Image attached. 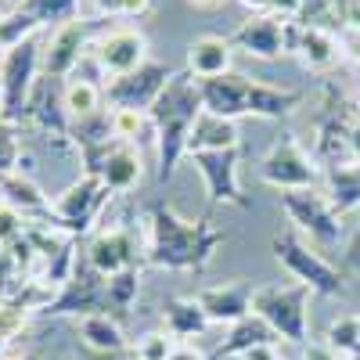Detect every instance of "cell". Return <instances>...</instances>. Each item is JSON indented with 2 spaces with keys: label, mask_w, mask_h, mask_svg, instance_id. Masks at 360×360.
I'll return each instance as SVG.
<instances>
[{
  "label": "cell",
  "mask_w": 360,
  "mask_h": 360,
  "mask_svg": "<svg viewBox=\"0 0 360 360\" xmlns=\"http://www.w3.org/2000/svg\"><path fill=\"white\" fill-rule=\"evenodd\" d=\"M224 245V234L213 227V220H184L166 202H155L148 209V266L159 270H202Z\"/></svg>",
  "instance_id": "1"
},
{
  "label": "cell",
  "mask_w": 360,
  "mask_h": 360,
  "mask_svg": "<svg viewBox=\"0 0 360 360\" xmlns=\"http://www.w3.org/2000/svg\"><path fill=\"white\" fill-rule=\"evenodd\" d=\"M205 112L202 105V90L198 79L184 69L176 72L166 90L159 94V101L148 108V119H152V134H155V148H159V184L173 180L180 159L188 155V141H191V127L195 119Z\"/></svg>",
  "instance_id": "2"
},
{
  "label": "cell",
  "mask_w": 360,
  "mask_h": 360,
  "mask_svg": "<svg viewBox=\"0 0 360 360\" xmlns=\"http://www.w3.org/2000/svg\"><path fill=\"white\" fill-rule=\"evenodd\" d=\"M202 90V105L205 112L224 115V119H242V115H256V119H285L303 94L299 90H285V86H270V83H256L242 72H227L217 79H198Z\"/></svg>",
  "instance_id": "3"
},
{
  "label": "cell",
  "mask_w": 360,
  "mask_h": 360,
  "mask_svg": "<svg viewBox=\"0 0 360 360\" xmlns=\"http://www.w3.org/2000/svg\"><path fill=\"white\" fill-rule=\"evenodd\" d=\"M310 288L307 285H263L252 288V314L270 324V332L292 346L310 339Z\"/></svg>",
  "instance_id": "4"
},
{
  "label": "cell",
  "mask_w": 360,
  "mask_h": 360,
  "mask_svg": "<svg viewBox=\"0 0 360 360\" xmlns=\"http://www.w3.org/2000/svg\"><path fill=\"white\" fill-rule=\"evenodd\" d=\"M270 249H274V259L288 270L299 285H307L310 292H317V295H342L346 292V281L339 274V266L328 263L324 252H317L314 245H307L299 231L274 234Z\"/></svg>",
  "instance_id": "5"
},
{
  "label": "cell",
  "mask_w": 360,
  "mask_h": 360,
  "mask_svg": "<svg viewBox=\"0 0 360 360\" xmlns=\"http://www.w3.org/2000/svg\"><path fill=\"white\" fill-rule=\"evenodd\" d=\"M40 62H44V51H40L37 37H29V40L15 44L11 51H4V62H0V94H4V112H0V119H4V123L25 119Z\"/></svg>",
  "instance_id": "6"
},
{
  "label": "cell",
  "mask_w": 360,
  "mask_h": 360,
  "mask_svg": "<svg viewBox=\"0 0 360 360\" xmlns=\"http://www.w3.org/2000/svg\"><path fill=\"white\" fill-rule=\"evenodd\" d=\"M281 209L295 224V231L310 234V242H317L321 249H335L342 242V224H339L342 217L332 209V202H328V195L321 188L281 191Z\"/></svg>",
  "instance_id": "7"
},
{
  "label": "cell",
  "mask_w": 360,
  "mask_h": 360,
  "mask_svg": "<svg viewBox=\"0 0 360 360\" xmlns=\"http://www.w3.org/2000/svg\"><path fill=\"white\" fill-rule=\"evenodd\" d=\"M259 180L278 191H292V188H317L324 173L317 159L295 141V134H281L259 162Z\"/></svg>",
  "instance_id": "8"
},
{
  "label": "cell",
  "mask_w": 360,
  "mask_h": 360,
  "mask_svg": "<svg viewBox=\"0 0 360 360\" xmlns=\"http://www.w3.org/2000/svg\"><path fill=\"white\" fill-rule=\"evenodd\" d=\"M108 307H112V303H108V278L83 256V259L72 263L62 295L51 299L40 314H47V317L79 314V317H86V314H108Z\"/></svg>",
  "instance_id": "9"
},
{
  "label": "cell",
  "mask_w": 360,
  "mask_h": 360,
  "mask_svg": "<svg viewBox=\"0 0 360 360\" xmlns=\"http://www.w3.org/2000/svg\"><path fill=\"white\" fill-rule=\"evenodd\" d=\"M176 76V69H169V65H162V62H148L141 65V69H134V72H127V76H115L108 86H105V101L112 105V108H127V112H148L155 101H159V94L166 90V83Z\"/></svg>",
  "instance_id": "10"
},
{
  "label": "cell",
  "mask_w": 360,
  "mask_h": 360,
  "mask_svg": "<svg viewBox=\"0 0 360 360\" xmlns=\"http://www.w3.org/2000/svg\"><path fill=\"white\" fill-rule=\"evenodd\" d=\"M205 184V195L213 205H234V209H249L252 202L242 191V180H238V148H227V152H195L188 155Z\"/></svg>",
  "instance_id": "11"
},
{
  "label": "cell",
  "mask_w": 360,
  "mask_h": 360,
  "mask_svg": "<svg viewBox=\"0 0 360 360\" xmlns=\"http://www.w3.org/2000/svg\"><path fill=\"white\" fill-rule=\"evenodd\" d=\"M108 195L112 191L101 184V176L83 173L65 195H58V202L51 205V217H54L58 227H65L72 234H83L90 227V220H98V213H101V205H105Z\"/></svg>",
  "instance_id": "12"
},
{
  "label": "cell",
  "mask_w": 360,
  "mask_h": 360,
  "mask_svg": "<svg viewBox=\"0 0 360 360\" xmlns=\"http://www.w3.org/2000/svg\"><path fill=\"white\" fill-rule=\"evenodd\" d=\"M90 54H94L98 69L108 79H115V76H127V72H134L148 62V40L137 29H108V33H101L98 44L90 47Z\"/></svg>",
  "instance_id": "13"
},
{
  "label": "cell",
  "mask_w": 360,
  "mask_h": 360,
  "mask_svg": "<svg viewBox=\"0 0 360 360\" xmlns=\"http://www.w3.org/2000/svg\"><path fill=\"white\" fill-rule=\"evenodd\" d=\"M234 47H242L252 58H263V62H274V58L288 54V22L278 15H252L242 25L234 29L231 37Z\"/></svg>",
  "instance_id": "14"
},
{
  "label": "cell",
  "mask_w": 360,
  "mask_h": 360,
  "mask_svg": "<svg viewBox=\"0 0 360 360\" xmlns=\"http://www.w3.org/2000/svg\"><path fill=\"white\" fill-rule=\"evenodd\" d=\"M86 40H90V25L72 18L65 25H58V33L47 40V51H44V72L51 79H69L76 76L79 62H83V51H86Z\"/></svg>",
  "instance_id": "15"
},
{
  "label": "cell",
  "mask_w": 360,
  "mask_h": 360,
  "mask_svg": "<svg viewBox=\"0 0 360 360\" xmlns=\"http://www.w3.org/2000/svg\"><path fill=\"white\" fill-rule=\"evenodd\" d=\"M25 119H33V123L54 137V141H65L72 137V119L65 112V86L58 79H40L33 86V98H29V108H25Z\"/></svg>",
  "instance_id": "16"
},
{
  "label": "cell",
  "mask_w": 360,
  "mask_h": 360,
  "mask_svg": "<svg viewBox=\"0 0 360 360\" xmlns=\"http://www.w3.org/2000/svg\"><path fill=\"white\" fill-rule=\"evenodd\" d=\"M195 303L209 317V324H238L252 314V288L245 281H227V285H209L195 295Z\"/></svg>",
  "instance_id": "17"
},
{
  "label": "cell",
  "mask_w": 360,
  "mask_h": 360,
  "mask_svg": "<svg viewBox=\"0 0 360 360\" xmlns=\"http://www.w3.org/2000/svg\"><path fill=\"white\" fill-rule=\"evenodd\" d=\"M86 259L94 263L105 278L119 274V270H130V266H137V238L127 227H108L90 242Z\"/></svg>",
  "instance_id": "18"
},
{
  "label": "cell",
  "mask_w": 360,
  "mask_h": 360,
  "mask_svg": "<svg viewBox=\"0 0 360 360\" xmlns=\"http://www.w3.org/2000/svg\"><path fill=\"white\" fill-rule=\"evenodd\" d=\"M94 176H101V184L115 195H123V191H134L141 184V155H137V148L127 144V141H115L105 159L98 162Z\"/></svg>",
  "instance_id": "19"
},
{
  "label": "cell",
  "mask_w": 360,
  "mask_h": 360,
  "mask_svg": "<svg viewBox=\"0 0 360 360\" xmlns=\"http://www.w3.org/2000/svg\"><path fill=\"white\" fill-rule=\"evenodd\" d=\"M231 37H198L191 40L188 47V72L195 79H217V76H227L231 72Z\"/></svg>",
  "instance_id": "20"
},
{
  "label": "cell",
  "mask_w": 360,
  "mask_h": 360,
  "mask_svg": "<svg viewBox=\"0 0 360 360\" xmlns=\"http://www.w3.org/2000/svg\"><path fill=\"white\" fill-rule=\"evenodd\" d=\"M292 54H299V62L314 72H324L339 62V40L332 33H324L317 25H295V44Z\"/></svg>",
  "instance_id": "21"
},
{
  "label": "cell",
  "mask_w": 360,
  "mask_h": 360,
  "mask_svg": "<svg viewBox=\"0 0 360 360\" xmlns=\"http://www.w3.org/2000/svg\"><path fill=\"white\" fill-rule=\"evenodd\" d=\"M238 148V123L213 112H202L191 127V141H188V155L195 152H227Z\"/></svg>",
  "instance_id": "22"
},
{
  "label": "cell",
  "mask_w": 360,
  "mask_h": 360,
  "mask_svg": "<svg viewBox=\"0 0 360 360\" xmlns=\"http://www.w3.org/2000/svg\"><path fill=\"white\" fill-rule=\"evenodd\" d=\"M324 195L339 217L360 209V162H335L324 173Z\"/></svg>",
  "instance_id": "23"
},
{
  "label": "cell",
  "mask_w": 360,
  "mask_h": 360,
  "mask_svg": "<svg viewBox=\"0 0 360 360\" xmlns=\"http://www.w3.org/2000/svg\"><path fill=\"white\" fill-rule=\"evenodd\" d=\"M266 342H278V335L270 332V324H266L263 317L249 314V317H242L238 324H231L227 339L213 349V356H217V360H224V356H242V353H249L252 346H266Z\"/></svg>",
  "instance_id": "24"
},
{
  "label": "cell",
  "mask_w": 360,
  "mask_h": 360,
  "mask_svg": "<svg viewBox=\"0 0 360 360\" xmlns=\"http://www.w3.org/2000/svg\"><path fill=\"white\" fill-rule=\"evenodd\" d=\"M79 339L94 353H123L127 349V332L112 314H86L79 317Z\"/></svg>",
  "instance_id": "25"
},
{
  "label": "cell",
  "mask_w": 360,
  "mask_h": 360,
  "mask_svg": "<svg viewBox=\"0 0 360 360\" xmlns=\"http://www.w3.org/2000/svg\"><path fill=\"white\" fill-rule=\"evenodd\" d=\"M162 324H166V335H173V339H195L209 328V317L202 314L195 299H166Z\"/></svg>",
  "instance_id": "26"
},
{
  "label": "cell",
  "mask_w": 360,
  "mask_h": 360,
  "mask_svg": "<svg viewBox=\"0 0 360 360\" xmlns=\"http://www.w3.org/2000/svg\"><path fill=\"white\" fill-rule=\"evenodd\" d=\"M0 191H4V198H8L11 209H22V213H51L44 191L29 176H22V169L0 176Z\"/></svg>",
  "instance_id": "27"
},
{
  "label": "cell",
  "mask_w": 360,
  "mask_h": 360,
  "mask_svg": "<svg viewBox=\"0 0 360 360\" xmlns=\"http://www.w3.org/2000/svg\"><path fill=\"white\" fill-rule=\"evenodd\" d=\"M101 101H105V90L94 83V79H79L72 76L65 83V112L72 123H79V119H90L101 112Z\"/></svg>",
  "instance_id": "28"
},
{
  "label": "cell",
  "mask_w": 360,
  "mask_h": 360,
  "mask_svg": "<svg viewBox=\"0 0 360 360\" xmlns=\"http://www.w3.org/2000/svg\"><path fill=\"white\" fill-rule=\"evenodd\" d=\"M79 0H25L22 11L29 18H37V25H51V22H72L76 18Z\"/></svg>",
  "instance_id": "29"
},
{
  "label": "cell",
  "mask_w": 360,
  "mask_h": 360,
  "mask_svg": "<svg viewBox=\"0 0 360 360\" xmlns=\"http://www.w3.org/2000/svg\"><path fill=\"white\" fill-rule=\"evenodd\" d=\"M137 266L130 270H119V274L108 278V303L112 310H130L134 307V299H137Z\"/></svg>",
  "instance_id": "30"
},
{
  "label": "cell",
  "mask_w": 360,
  "mask_h": 360,
  "mask_svg": "<svg viewBox=\"0 0 360 360\" xmlns=\"http://www.w3.org/2000/svg\"><path fill=\"white\" fill-rule=\"evenodd\" d=\"M324 342L332 346L339 356H346L353 346H360V321H356V317H339V321H332V324H328Z\"/></svg>",
  "instance_id": "31"
},
{
  "label": "cell",
  "mask_w": 360,
  "mask_h": 360,
  "mask_svg": "<svg viewBox=\"0 0 360 360\" xmlns=\"http://www.w3.org/2000/svg\"><path fill=\"white\" fill-rule=\"evenodd\" d=\"M169 353H173V335L166 332L141 335L134 346V360H169Z\"/></svg>",
  "instance_id": "32"
},
{
  "label": "cell",
  "mask_w": 360,
  "mask_h": 360,
  "mask_svg": "<svg viewBox=\"0 0 360 360\" xmlns=\"http://www.w3.org/2000/svg\"><path fill=\"white\" fill-rule=\"evenodd\" d=\"M98 8L108 15H141L148 8V0H98Z\"/></svg>",
  "instance_id": "33"
},
{
  "label": "cell",
  "mask_w": 360,
  "mask_h": 360,
  "mask_svg": "<svg viewBox=\"0 0 360 360\" xmlns=\"http://www.w3.org/2000/svg\"><path fill=\"white\" fill-rule=\"evenodd\" d=\"M303 360H342L328 342H307L303 346Z\"/></svg>",
  "instance_id": "34"
},
{
  "label": "cell",
  "mask_w": 360,
  "mask_h": 360,
  "mask_svg": "<svg viewBox=\"0 0 360 360\" xmlns=\"http://www.w3.org/2000/svg\"><path fill=\"white\" fill-rule=\"evenodd\" d=\"M238 360H281V356H278V342H266V346H252L249 353H242Z\"/></svg>",
  "instance_id": "35"
},
{
  "label": "cell",
  "mask_w": 360,
  "mask_h": 360,
  "mask_svg": "<svg viewBox=\"0 0 360 360\" xmlns=\"http://www.w3.org/2000/svg\"><path fill=\"white\" fill-rule=\"evenodd\" d=\"M169 360H209L198 346H188V342H180V346H173V353H169Z\"/></svg>",
  "instance_id": "36"
},
{
  "label": "cell",
  "mask_w": 360,
  "mask_h": 360,
  "mask_svg": "<svg viewBox=\"0 0 360 360\" xmlns=\"http://www.w3.org/2000/svg\"><path fill=\"white\" fill-rule=\"evenodd\" d=\"M346 263H349L353 270H360V227H356V234L346 242Z\"/></svg>",
  "instance_id": "37"
},
{
  "label": "cell",
  "mask_w": 360,
  "mask_h": 360,
  "mask_svg": "<svg viewBox=\"0 0 360 360\" xmlns=\"http://www.w3.org/2000/svg\"><path fill=\"white\" fill-rule=\"evenodd\" d=\"M346 137H349V152L360 159V123H353V127L346 130Z\"/></svg>",
  "instance_id": "38"
},
{
  "label": "cell",
  "mask_w": 360,
  "mask_h": 360,
  "mask_svg": "<svg viewBox=\"0 0 360 360\" xmlns=\"http://www.w3.org/2000/svg\"><path fill=\"white\" fill-rule=\"evenodd\" d=\"M191 4H198V8H217L220 0H191Z\"/></svg>",
  "instance_id": "39"
},
{
  "label": "cell",
  "mask_w": 360,
  "mask_h": 360,
  "mask_svg": "<svg viewBox=\"0 0 360 360\" xmlns=\"http://www.w3.org/2000/svg\"><path fill=\"white\" fill-rule=\"evenodd\" d=\"M342 360H360V346H353V349H349V353H346Z\"/></svg>",
  "instance_id": "40"
},
{
  "label": "cell",
  "mask_w": 360,
  "mask_h": 360,
  "mask_svg": "<svg viewBox=\"0 0 360 360\" xmlns=\"http://www.w3.org/2000/svg\"><path fill=\"white\" fill-rule=\"evenodd\" d=\"M245 4H249V8H266L270 0H245Z\"/></svg>",
  "instance_id": "41"
},
{
  "label": "cell",
  "mask_w": 360,
  "mask_h": 360,
  "mask_svg": "<svg viewBox=\"0 0 360 360\" xmlns=\"http://www.w3.org/2000/svg\"><path fill=\"white\" fill-rule=\"evenodd\" d=\"M8 4H11V8H22V4H25V0H8Z\"/></svg>",
  "instance_id": "42"
},
{
  "label": "cell",
  "mask_w": 360,
  "mask_h": 360,
  "mask_svg": "<svg viewBox=\"0 0 360 360\" xmlns=\"http://www.w3.org/2000/svg\"><path fill=\"white\" fill-rule=\"evenodd\" d=\"M0 112H4V94H0Z\"/></svg>",
  "instance_id": "43"
},
{
  "label": "cell",
  "mask_w": 360,
  "mask_h": 360,
  "mask_svg": "<svg viewBox=\"0 0 360 360\" xmlns=\"http://www.w3.org/2000/svg\"><path fill=\"white\" fill-rule=\"evenodd\" d=\"M18 360H33V356H18Z\"/></svg>",
  "instance_id": "44"
},
{
  "label": "cell",
  "mask_w": 360,
  "mask_h": 360,
  "mask_svg": "<svg viewBox=\"0 0 360 360\" xmlns=\"http://www.w3.org/2000/svg\"><path fill=\"white\" fill-rule=\"evenodd\" d=\"M356 321H360V314H356Z\"/></svg>",
  "instance_id": "45"
}]
</instances>
